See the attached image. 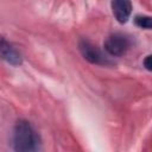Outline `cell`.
Segmentation results:
<instances>
[{
    "label": "cell",
    "instance_id": "cell-5",
    "mask_svg": "<svg viewBox=\"0 0 152 152\" xmlns=\"http://www.w3.org/2000/svg\"><path fill=\"white\" fill-rule=\"evenodd\" d=\"M0 51H1L2 59L6 61L8 64H11V65H19V64H21V62H23L21 55L15 50V48H13L10 43H7L5 38L1 39Z\"/></svg>",
    "mask_w": 152,
    "mask_h": 152
},
{
    "label": "cell",
    "instance_id": "cell-2",
    "mask_svg": "<svg viewBox=\"0 0 152 152\" xmlns=\"http://www.w3.org/2000/svg\"><path fill=\"white\" fill-rule=\"evenodd\" d=\"M78 49L83 58L91 64L104 65V64L110 63L109 59L101 52V50L96 45H94L91 42H89L88 39H81L78 42Z\"/></svg>",
    "mask_w": 152,
    "mask_h": 152
},
{
    "label": "cell",
    "instance_id": "cell-3",
    "mask_svg": "<svg viewBox=\"0 0 152 152\" xmlns=\"http://www.w3.org/2000/svg\"><path fill=\"white\" fill-rule=\"evenodd\" d=\"M129 39L122 33H113L104 40V50L113 57L122 56L129 49Z\"/></svg>",
    "mask_w": 152,
    "mask_h": 152
},
{
    "label": "cell",
    "instance_id": "cell-7",
    "mask_svg": "<svg viewBox=\"0 0 152 152\" xmlns=\"http://www.w3.org/2000/svg\"><path fill=\"white\" fill-rule=\"evenodd\" d=\"M144 68L148 71H152V55H148L144 59Z\"/></svg>",
    "mask_w": 152,
    "mask_h": 152
},
{
    "label": "cell",
    "instance_id": "cell-6",
    "mask_svg": "<svg viewBox=\"0 0 152 152\" xmlns=\"http://www.w3.org/2000/svg\"><path fill=\"white\" fill-rule=\"evenodd\" d=\"M134 23L140 28L152 30V17H148V15H137L134 18Z\"/></svg>",
    "mask_w": 152,
    "mask_h": 152
},
{
    "label": "cell",
    "instance_id": "cell-4",
    "mask_svg": "<svg viewBox=\"0 0 152 152\" xmlns=\"http://www.w3.org/2000/svg\"><path fill=\"white\" fill-rule=\"evenodd\" d=\"M110 7H112L113 15L120 24L127 23L132 13L131 0H112Z\"/></svg>",
    "mask_w": 152,
    "mask_h": 152
},
{
    "label": "cell",
    "instance_id": "cell-1",
    "mask_svg": "<svg viewBox=\"0 0 152 152\" xmlns=\"http://www.w3.org/2000/svg\"><path fill=\"white\" fill-rule=\"evenodd\" d=\"M13 148L18 152H34L40 150V138L33 126L26 120H19L13 129Z\"/></svg>",
    "mask_w": 152,
    "mask_h": 152
}]
</instances>
